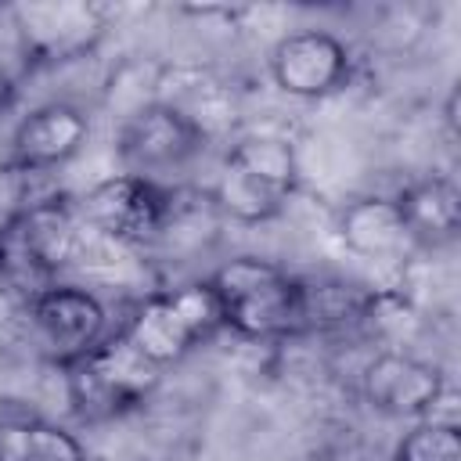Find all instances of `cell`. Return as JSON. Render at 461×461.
<instances>
[{
	"label": "cell",
	"mask_w": 461,
	"mask_h": 461,
	"mask_svg": "<svg viewBox=\"0 0 461 461\" xmlns=\"http://www.w3.org/2000/svg\"><path fill=\"white\" fill-rule=\"evenodd\" d=\"M202 144H205V133L166 101L140 104L119 126V155L130 166L126 173H137V176L184 166Z\"/></svg>",
	"instance_id": "10"
},
{
	"label": "cell",
	"mask_w": 461,
	"mask_h": 461,
	"mask_svg": "<svg viewBox=\"0 0 461 461\" xmlns=\"http://www.w3.org/2000/svg\"><path fill=\"white\" fill-rule=\"evenodd\" d=\"M7 18L18 54L29 65L86 58L108 32V11L90 0H22Z\"/></svg>",
	"instance_id": "7"
},
{
	"label": "cell",
	"mask_w": 461,
	"mask_h": 461,
	"mask_svg": "<svg viewBox=\"0 0 461 461\" xmlns=\"http://www.w3.org/2000/svg\"><path fill=\"white\" fill-rule=\"evenodd\" d=\"M86 137H90V119L83 108L68 101H47L18 122L11 137L7 166L25 173H50L65 166L72 155H79Z\"/></svg>",
	"instance_id": "12"
},
{
	"label": "cell",
	"mask_w": 461,
	"mask_h": 461,
	"mask_svg": "<svg viewBox=\"0 0 461 461\" xmlns=\"http://www.w3.org/2000/svg\"><path fill=\"white\" fill-rule=\"evenodd\" d=\"M396 461H461L457 421L429 418L396 443Z\"/></svg>",
	"instance_id": "16"
},
{
	"label": "cell",
	"mask_w": 461,
	"mask_h": 461,
	"mask_svg": "<svg viewBox=\"0 0 461 461\" xmlns=\"http://www.w3.org/2000/svg\"><path fill=\"white\" fill-rule=\"evenodd\" d=\"M220 321L241 339H281L310 321V292L277 263L234 256L209 277Z\"/></svg>",
	"instance_id": "1"
},
{
	"label": "cell",
	"mask_w": 461,
	"mask_h": 461,
	"mask_svg": "<svg viewBox=\"0 0 461 461\" xmlns=\"http://www.w3.org/2000/svg\"><path fill=\"white\" fill-rule=\"evenodd\" d=\"M349 47L328 29L285 32L270 50V79L303 101H317L346 86L349 79Z\"/></svg>",
	"instance_id": "9"
},
{
	"label": "cell",
	"mask_w": 461,
	"mask_h": 461,
	"mask_svg": "<svg viewBox=\"0 0 461 461\" xmlns=\"http://www.w3.org/2000/svg\"><path fill=\"white\" fill-rule=\"evenodd\" d=\"M0 461H86L83 443L47 418L0 421Z\"/></svg>",
	"instance_id": "15"
},
{
	"label": "cell",
	"mask_w": 461,
	"mask_h": 461,
	"mask_svg": "<svg viewBox=\"0 0 461 461\" xmlns=\"http://www.w3.org/2000/svg\"><path fill=\"white\" fill-rule=\"evenodd\" d=\"M299 187V158L285 137H241L212 184V205L234 223L274 220Z\"/></svg>",
	"instance_id": "3"
},
{
	"label": "cell",
	"mask_w": 461,
	"mask_h": 461,
	"mask_svg": "<svg viewBox=\"0 0 461 461\" xmlns=\"http://www.w3.org/2000/svg\"><path fill=\"white\" fill-rule=\"evenodd\" d=\"M339 238L353 256L367 263H393L407 249H414V238L403 223L396 198H382V194H364L349 202L339 212Z\"/></svg>",
	"instance_id": "13"
},
{
	"label": "cell",
	"mask_w": 461,
	"mask_h": 461,
	"mask_svg": "<svg viewBox=\"0 0 461 461\" xmlns=\"http://www.w3.org/2000/svg\"><path fill=\"white\" fill-rule=\"evenodd\" d=\"M364 400L393 418H421L432 414L436 403L447 396L443 371L421 357H411L403 349H385L367 360L360 375Z\"/></svg>",
	"instance_id": "11"
},
{
	"label": "cell",
	"mask_w": 461,
	"mask_h": 461,
	"mask_svg": "<svg viewBox=\"0 0 461 461\" xmlns=\"http://www.w3.org/2000/svg\"><path fill=\"white\" fill-rule=\"evenodd\" d=\"M29 324L40 349L68 367L108 335V310L83 285H47L29 295Z\"/></svg>",
	"instance_id": "8"
},
{
	"label": "cell",
	"mask_w": 461,
	"mask_h": 461,
	"mask_svg": "<svg viewBox=\"0 0 461 461\" xmlns=\"http://www.w3.org/2000/svg\"><path fill=\"white\" fill-rule=\"evenodd\" d=\"M162 378V367L144 360L122 331L104 335L90 353L65 367V389L72 411L86 421L115 418L140 407Z\"/></svg>",
	"instance_id": "5"
},
{
	"label": "cell",
	"mask_w": 461,
	"mask_h": 461,
	"mask_svg": "<svg viewBox=\"0 0 461 461\" xmlns=\"http://www.w3.org/2000/svg\"><path fill=\"white\" fill-rule=\"evenodd\" d=\"M86 234L112 245H144L158 238L173 220V194L151 176L115 173L97 180L76 198Z\"/></svg>",
	"instance_id": "6"
},
{
	"label": "cell",
	"mask_w": 461,
	"mask_h": 461,
	"mask_svg": "<svg viewBox=\"0 0 461 461\" xmlns=\"http://www.w3.org/2000/svg\"><path fill=\"white\" fill-rule=\"evenodd\" d=\"M403 223L414 245H443L454 241L461 227V194L450 176H425L400 191L396 198Z\"/></svg>",
	"instance_id": "14"
},
{
	"label": "cell",
	"mask_w": 461,
	"mask_h": 461,
	"mask_svg": "<svg viewBox=\"0 0 461 461\" xmlns=\"http://www.w3.org/2000/svg\"><path fill=\"white\" fill-rule=\"evenodd\" d=\"M220 328V303L209 281H191L144 295L119 331L144 360H151L155 367H169L184 360L198 342L212 339Z\"/></svg>",
	"instance_id": "4"
},
{
	"label": "cell",
	"mask_w": 461,
	"mask_h": 461,
	"mask_svg": "<svg viewBox=\"0 0 461 461\" xmlns=\"http://www.w3.org/2000/svg\"><path fill=\"white\" fill-rule=\"evenodd\" d=\"M86 227L79 223L76 202L47 194L0 223V277L11 288H32V295L83 252Z\"/></svg>",
	"instance_id": "2"
},
{
	"label": "cell",
	"mask_w": 461,
	"mask_h": 461,
	"mask_svg": "<svg viewBox=\"0 0 461 461\" xmlns=\"http://www.w3.org/2000/svg\"><path fill=\"white\" fill-rule=\"evenodd\" d=\"M14 97H18V86H14V76L0 68V119H4L7 112H11V104H14Z\"/></svg>",
	"instance_id": "17"
}]
</instances>
